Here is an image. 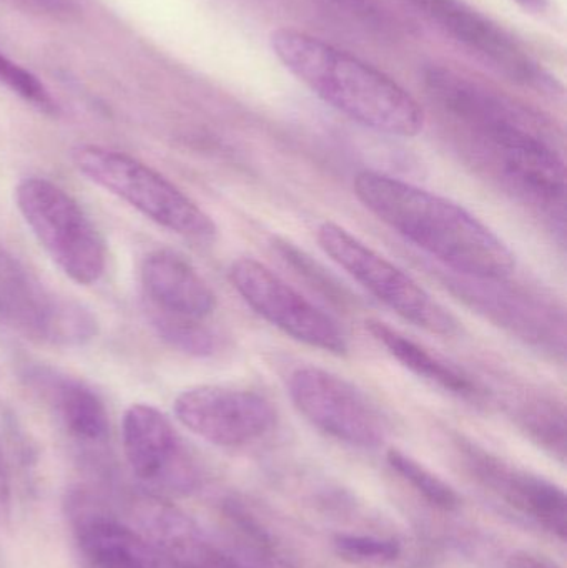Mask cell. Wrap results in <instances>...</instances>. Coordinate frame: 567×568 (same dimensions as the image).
I'll use <instances>...</instances> for the list:
<instances>
[{"instance_id": "obj_1", "label": "cell", "mask_w": 567, "mask_h": 568, "mask_svg": "<svg viewBox=\"0 0 567 568\" xmlns=\"http://www.w3.org/2000/svg\"><path fill=\"white\" fill-rule=\"evenodd\" d=\"M429 95L462 126L473 153L526 202L563 212L566 165L555 130L516 100L446 67L425 70Z\"/></svg>"}, {"instance_id": "obj_2", "label": "cell", "mask_w": 567, "mask_h": 568, "mask_svg": "<svg viewBox=\"0 0 567 568\" xmlns=\"http://www.w3.org/2000/svg\"><path fill=\"white\" fill-rule=\"evenodd\" d=\"M353 190L376 219L465 278L502 282L515 273L512 248L458 203L372 170L356 175Z\"/></svg>"}, {"instance_id": "obj_3", "label": "cell", "mask_w": 567, "mask_h": 568, "mask_svg": "<svg viewBox=\"0 0 567 568\" xmlns=\"http://www.w3.org/2000/svg\"><path fill=\"white\" fill-rule=\"evenodd\" d=\"M270 47L288 72L353 122L402 139L425 129V110L412 93L345 50L286 27L273 30Z\"/></svg>"}, {"instance_id": "obj_4", "label": "cell", "mask_w": 567, "mask_h": 568, "mask_svg": "<svg viewBox=\"0 0 567 568\" xmlns=\"http://www.w3.org/2000/svg\"><path fill=\"white\" fill-rule=\"evenodd\" d=\"M72 162L93 185L129 203L162 229L196 243H212L219 235L212 216L146 163L99 145L77 146Z\"/></svg>"}, {"instance_id": "obj_5", "label": "cell", "mask_w": 567, "mask_h": 568, "mask_svg": "<svg viewBox=\"0 0 567 568\" xmlns=\"http://www.w3.org/2000/svg\"><path fill=\"white\" fill-rule=\"evenodd\" d=\"M17 209L60 272L82 286L99 282L107 268V250L99 230L82 206L45 179L22 180Z\"/></svg>"}, {"instance_id": "obj_6", "label": "cell", "mask_w": 567, "mask_h": 568, "mask_svg": "<svg viewBox=\"0 0 567 568\" xmlns=\"http://www.w3.org/2000/svg\"><path fill=\"white\" fill-rule=\"evenodd\" d=\"M0 321L27 339L57 347H82L99 334L89 307L50 291L2 243Z\"/></svg>"}, {"instance_id": "obj_7", "label": "cell", "mask_w": 567, "mask_h": 568, "mask_svg": "<svg viewBox=\"0 0 567 568\" xmlns=\"http://www.w3.org/2000/svg\"><path fill=\"white\" fill-rule=\"evenodd\" d=\"M316 240L320 248L340 268L345 270L355 282L362 284L403 320L443 337L456 336L459 333V321L422 284L388 262L385 256L378 255L348 230L336 223L325 222L320 225Z\"/></svg>"}, {"instance_id": "obj_8", "label": "cell", "mask_w": 567, "mask_h": 568, "mask_svg": "<svg viewBox=\"0 0 567 568\" xmlns=\"http://www.w3.org/2000/svg\"><path fill=\"white\" fill-rule=\"evenodd\" d=\"M122 446L133 476L155 497L189 496L200 469L172 420L152 404H133L122 423Z\"/></svg>"}, {"instance_id": "obj_9", "label": "cell", "mask_w": 567, "mask_h": 568, "mask_svg": "<svg viewBox=\"0 0 567 568\" xmlns=\"http://www.w3.org/2000/svg\"><path fill=\"white\" fill-rule=\"evenodd\" d=\"M298 413L326 436L362 449L385 443L382 414L353 384L322 367H298L288 381Z\"/></svg>"}, {"instance_id": "obj_10", "label": "cell", "mask_w": 567, "mask_h": 568, "mask_svg": "<svg viewBox=\"0 0 567 568\" xmlns=\"http://www.w3.org/2000/svg\"><path fill=\"white\" fill-rule=\"evenodd\" d=\"M229 276L250 307L293 339L336 356L348 353V341L340 324L269 266L253 258H240Z\"/></svg>"}, {"instance_id": "obj_11", "label": "cell", "mask_w": 567, "mask_h": 568, "mask_svg": "<svg viewBox=\"0 0 567 568\" xmlns=\"http://www.w3.org/2000/svg\"><path fill=\"white\" fill-rule=\"evenodd\" d=\"M429 22L513 82L556 93L555 77L498 23L463 0H408Z\"/></svg>"}, {"instance_id": "obj_12", "label": "cell", "mask_w": 567, "mask_h": 568, "mask_svg": "<svg viewBox=\"0 0 567 568\" xmlns=\"http://www.w3.org/2000/svg\"><path fill=\"white\" fill-rule=\"evenodd\" d=\"M176 419L200 439L219 447H240L266 436L276 424V410L255 390L226 386H196L173 403Z\"/></svg>"}, {"instance_id": "obj_13", "label": "cell", "mask_w": 567, "mask_h": 568, "mask_svg": "<svg viewBox=\"0 0 567 568\" xmlns=\"http://www.w3.org/2000/svg\"><path fill=\"white\" fill-rule=\"evenodd\" d=\"M67 516L77 550L89 568H176L142 529L87 490L70 493Z\"/></svg>"}, {"instance_id": "obj_14", "label": "cell", "mask_w": 567, "mask_h": 568, "mask_svg": "<svg viewBox=\"0 0 567 568\" xmlns=\"http://www.w3.org/2000/svg\"><path fill=\"white\" fill-rule=\"evenodd\" d=\"M466 463L479 483L498 494L509 506L535 520L546 532L565 542L567 536L566 493L558 484L509 466L499 457L468 444L463 447Z\"/></svg>"}, {"instance_id": "obj_15", "label": "cell", "mask_w": 567, "mask_h": 568, "mask_svg": "<svg viewBox=\"0 0 567 568\" xmlns=\"http://www.w3.org/2000/svg\"><path fill=\"white\" fill-rule=\"evenodd\" d=\"M149 317L205 321L216 310L209 283L186 260L169 250L150 253L140 270Z\"/></svg>"}, {"instance_id": "obj_16", "label": "cell", "mask_w": 567, "mask_h": 568, "mask_svg": "<svg viewBox=\"0 0 567 568\" xmlns=\"http://www.w3.org/2000/svg\"><path fill=\"white\" fill-rule=\"evenodd\" d=\"M27 381L55 414L70 439L90 453L105 450L110 420L99 394L79 377L52 367H30Z\"/></svg>"}, {"instance_id": "obj_17", "label": "cell", "mask_w": 567, "mask_h": 568, "mask_svg": "<svg viewBox=\"0 0 567 568\" xmlns=\"http://www.w3.org/2000/svg\"><path fill=\"white\" fill-rule=\"evenodd\" d=\"M135 514L140 529L176 568H245L230 556L229 550L212 542L195 520L162 497H143L136 503Z\"/></svg>"}, {"instance_id": "obj_18", "label": "cell", "mask_w": 567, "mask_h": 568, "mask_svg": "<svg viewBox=\"0 0 567 568\" xmlns=\"http://www.w3.org/2000/svg\"><path fill=\"white\" fill-rule=\"evenodd\" d=\"M222 520L229 539V554L245 568H300L279 534L259 514L232 497L222 504Z\"/></svg>"}, {"instance_id": "obj_19", "label": "cell", "mask_w": 567, "mask_h": 568, "mask_svg": "<svg viewBox=\"0 0 567 568\" xmlns=\"http://www.w3.org/2000/svg\"><path fill=\"white\" fill-rule=\"evenodd\" d=\"M366 329L398 363H402L416 376L423 377L428 383L435 384L446 393L455 394L462 399L473 400V403L483 399V390L479 389L476 381L413 341L412 337L405 336L383 321H366Z\"/></svg>"}, {"instance_id": "obj_20", "label": "cell", "mask_w": 567, "mask_h": 568, "mask_svg": "<svg viewBox=\"0 0 567 568\" xmlns=\"http://www.w3.org/2000/svg\"><path fill=\"white\" fill-rule=\"evenodd\" d=\"M473 280V278H472ZM482 290L475 291L473 301L482 300L488 304V311L495 316L502 317V323L515 327L516 333L525 331L526 339H538L548 337V331L541 327L543 321L536 320L538 314L545 313L543 306H538L529 296H518L512 291L489 290L488 284H483L482 280H475Z\"/></svg>"}, {"instance_id": "obj_21", "label": "cell", "mask_w": 567, "mask_h": 568, "mask_svg": "<svg viewBox=\"0 0 567 568\" xmlns=\"http://www.w3.org/2000/svg\"><path fill=\"white\" fill-rule=\"evenodd\" d=\"M519 423L529 437L556 459L566 460V414L553 400L535 397L523 404L518 414Z\"/></svg>"}, {"instance_id": "obj_22", "label": "cell", "mask_w": 567, "mask_h": 568, "mask_svg": "<svg viewBox=\"0 0 567 568\" xmlns=\"http://www.w3.org/2000/svg\"><path fill=\"white\" fill-rule=\"evenodd\" d=\"M389 467L403 477L426 503L432 504L436 509L452 513L462 504L458 494L442 477L423 466L418 460L413 459L408 454L399 449H389L386 454Z\"/></svg>"}, {"instance_id": "obj_23", "label": "cell", "mask_w": 567, "mask_h": 568, "mask_svg": "<svg viewBox=\"0 0 567 568\" xmlns=\"http://www.w3.org/2000/svg\"><path fill=\"white\" fill-rule=\"evenodd\" d=\"M159 336L173 349L190 356H212L220 346L219 334L206 326L205 321L169 320L150 317Z\"/></svg>"}, {"instance_id": "obj_24", "label": "cell", "mask_w": 567, "mask_h": 568, "mask_svg": "<svg viewBox=\"0 0 567 568\" xmlns=\"http://www.w3.org/2000/svg\"><path fill=\"white\" fill-rule=\"evenodd\" d=\"M333 550L345 562L365 567L389 566L402 556L398 540L358 534H338L333 539Z\"/></svg>"}, {"instance_id": "obj_25", "label": "cell", "mask_w": 567, "mask_h": 568, "mask_svg": "<svg viewBox=\"0 0 567 568\" xmlns=\"http://www.w3.org/2000/svg\"><path fill=\"white\" fill-rule=\"evenodd\" d=\"M0 83L10 92L17 93L20 99L42 110L43 113H50V115L57 113L55 100L52 99L45 85L33 73L3 55L2 52H0Z\"/></svg>"}, {"instance_id": "obj_26", "label": "cell", "mask_w": 567, "mask_h": 568, "mask_svg": "<svg viewBox=\"0 0 567 568\" xmlns=\"http://www.w3.org/2000/svg\"><path fill=\"white\" fill-rule=\"evenodd\" d=\"M276 248H279L280 255L283 256V260H285L286 263H290L293 268L298 270V272L303 273L306 278L312 280L313 284L322 287L328 296H333V300H338L342 301V303H345L346 297L345 294H343V291L340 290V286H336V284L330 280V276H326V273L323 272L322 268H318L316 263H313L312 260H310V256L300 252L298 248H295V246L288 242L276 243Z\"/></svg>"}, {"instance_id": "obj_27", "label": "cell", "mask_w": 567, "mask_h": 568, "mask_svg": "<svg viewBox=\"0 0 567 568\" xmlns=\"http://www.w3.org/2000/svg\"><path fill=\"white\" fill-rule=\"evenodd\" d=\"M326 2L332 3L340 12L358 20L363 26L382 30V32L388 29V19L375 0H326Z\"/></svg>"}, {"instance_id": "obj_28", "label": "cell", "mask_w": 567, "mask_h": 568, "mask_svg": "<svg viewBox=\"0 0 567 568\" xmlns=\"http://www.w3.org/2000/svg\"><path fill=\"white\" fill-rule=\"evenodd\" d=\"M12 514V479H10V467L0 443V524L9 520Z\"/></svg>"}, {"instance_id": "obj_29", "label": "cell", "mask_w": 567, "mask_h": 568, "mask_svg": "<svg viewBox=\"0 0 567 568\" xmlns=\"http://www.w3.org/2000/svg\"><path fill=\"white\" fill-rule=\"evenodd\" d=\"M508 568H563L548 557L533 552H515L508 560Z\"/></svg>"}, {"instance_id": "obj_30", "label": "cell", "mask_w": 567, "mask_h": 568, "mask_svg": "<svg viewBox=\"0 0 567 568\" xmlns=\"http://www.w3.org/2000/svg\"><path fill=\"white\" fill-rule=\"evenodd\" d=\"M516 2L531 13H543L548 9V0H516Z\"/></svg>"}, {"instance_id": "obj_31", "label": "cell", "mask_w": 567, "mask_h": 568, "mask_svg": "<svg viewBox=\"0 0 567 568\" xmlns=\"http://www.w3.org/2000/svg\"><path fill=\"white\" fill-rule=\"evenodd\" d=\"M43 6L52 7V9H59V7L63 6V0H39Z\"/></svg>"}]
</instances>
